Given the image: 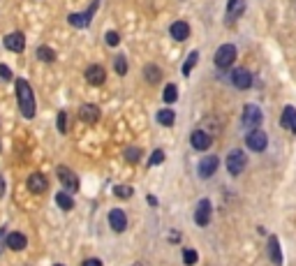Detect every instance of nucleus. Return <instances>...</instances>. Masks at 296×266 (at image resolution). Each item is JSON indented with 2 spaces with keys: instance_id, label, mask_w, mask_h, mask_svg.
I'll return each instance as SVG.
<instances>
[{
  "instance_id": "nucleus-1",
  "label": "nucleus",
  "mask_w": 296,
  "mask_h": 266,
  "mask_svg": "<svg viewBox=\"0 0 296 266\" xmlns=\"http://www.w3.org/2000/svg\"><path fill=\"white\" fill-rule=\"evenodd\" d=\"M17 100L21 114L26 118H33L35 116V95H33V88L26 79H17Z\"/></svg>"
},
{
  "instance_id": "nucleus-2",
  "label": "nucleus",
  "mask_w": 296,
  "mask_h": 266,
  "mask_svg": "<svg viewBox=\"0 0 296 266\" xmlns=\"http://www.w3.org/2000/svg\"><path fill=\"white\" fill-rule=\"evenodd\" d=\"M245 164H248V157H245V153H243L241 148H234V151H229V155H227V171H229L231 176L243 174Z\"/></svg>"
},
{
  "instance_id": "nucleus-3",
  "label": "nucleus",
  "mask_w": 296,
  "mask_h": 266,
  "mask_svg": "<svg viewBox=\"0 0 296 266\" xmlns=\"http://www.w3.org/2000/svg\"><path fill=\"white\" fill-rule=\"evenodd\" d=\"M241 121L248 130H257V127L261 125V121H264V116H261V109L257 104H245V107H243Z\"/></svg>"
},
{
  "instance_id": "nucleus-4",
  "label": "nucleus",
  "mask_w": 296,
  "mask_h": 266,
  "mask_svg": "<svg viewBox=\"0 0 296 266\" xmlns=\"http://www.w3.org/2000/svg\"><path fill=\"white\" fill-rule=\"evenodd\" d=\"M236 61V47L234 44H222V47L215 51V65L220 67V70H227V67H231Z\"/></svg>"
},
{
  "instance_id": "nucleus-5",
  "label": "nucleus",
  "mask_w": 296,
  "mask_h": 266,
  "mask_svg": "<svg viewBox=\"0 0 296 266\" xmlns=\"http://www.w3.org/2000/svg\"><path fill=\"white\" fill-rule=\"evenodd\" d=\"M245 144H248L250 151L261 153L266 148V144H268V137H266V132H261L259 127H257V130H250V132H248V137H245Z\"/></svg>"
},
{
  "instance_id": "nucleus-6",
  "label": "nucleus",
  "mask_w": 296,
  "mask_h": 266,
  "mask_svg": "<svg viewBox=\"0 0 296 266\" xmlns=\"http://www.w3.org/2000/svg\"><path fill=\"white\" fill-rule=\"evenodd\" d=\"M211 215H213V206L208 199H201L194 208V222L199 224V227H206V224L211 222Z\"/></svg>"
},
{
  "instance_id": "nucleus-7",
  "label": "nucleus",
  "mask_w": 296,
  "mask_h": 266,
  "mask_svg": "<svg viewBox=\"0 0 296 266\" xmlns=\"http://www.w3.org/2000/svg\"><path fill=\"white\" fill-rule=\"evenodd\" d=\"M95 10H97V3H93L84 14H70V17H67V24L74 26V28H86V26L91 24V19L95 17Z\"/></svg>"
},
{
  "instance_id": "nucleus-8",
  "label": "nucleus",
  "mask_w": 296,
  "mask_h": 266,
  "mask_svg": "<svg viewBox=\"0 0 296 266\" xmlns=\"http://www.w3.org/2000/svg\"><path fill=\"white\" fill-rule=\"evenodd\" d=\"M231 84H234V88H238V91H248L250 86H252V77H250L248 70L236 67L234 72H231Z\"/></svg>"
},
{
  "instance_id": "nucleus-9",
  "label": "nucleus",
  "mask_w": 296,
  "mask_h": 266,
  "mask_svg": "<svg viewBox=\"0 0 296 266\" xmlns=\"http://www.w3.org/2000/svg\"><path fill=\"white\" fill-rule=\"evenodd\" d=\"M3 44H5V49H7V51H14V54H21V51L26 49V35H24V33H10V35H5Z\"/></svg>"
},
{
  "instance_id": "nucleus-10",
  "label": "nucleus",
  "mask_w": 296,
  "mask_h": 266,
  "mask_svg": "<svg viewBox=\"0 0 296 266\" xmlns=\"http://www.w3.org/2000/svg\"><path fill=\"white\" fill-rule=\"evenodd\" d=\"M49 188V181L47 176L40 174V171H33L31 176H28V190H31L33 194H44Z\"/></svg>"
},
{
  "instance_id": "nucleus-11",
  "label": "nucleus",
  "mask_w": 296,
  "mask_h": 266,
  "mask_svg": "<svg viewBox=\"0 0 296 266\" xmlns=\"http://www.w3.org/2000/svg\"><path fill=\"white\" fill-rule=\"evenodd\" d=\"M56 174H58V181H61L67 190H72V192H77V190H79V178H77V174H74L72 169H67V167H58Z\"/></svg>"
},
{
  "instance_id": "nucleus-12",
  "label": "nucleus",
  "mask_w": 296,
  "mask_h": 266,
  "mask_svg": "<svg viewBox=\"0 0 296 266\" xmlns=\"http://www.w3.org/2000/svg\"><path fill=\"white\" fill-rule=\"evenodd\" d=\"M190 144H192L194 151H208L213 139H211V134L204 132V130H194L192 137H190Z\"/></svg>"
},
{
  "instance_id": "nucleus-13",
  "label": "nucleus",
  "mask_w": 296,
  "mask_h": 266,
  "mask_svg": "<svg viewBox=\"0 0 296 266\" xmlns=\"http://www.w3.org/2000/svg\"><path fill=\"white\" fill-rule=\"evenodd\" d=\"M218 164H220V160L215 155L204 157V160L199 162V167H197V174H199L201 178H211V176L218 171Z\"/></svg>"
},
{
  "instance_id": "nucleus-14",
  "label": "nucleus",
  "mask_w": 296,
  "mask_h": 266,
  "mask_svg": "<svg viewBox=\"0 0 296 266\" xmlns=\"http://www.w3.org/2000/svg\"><path fill=\"white\" fill-rule=\"evenodd\" d=\"M109 227L116 231V234H123V231L127 229V215H125V211H121V208H114V211L109 213Z\"/></svg>"
},
{
  "instance_id": "nucleus-15",
  "label": "nucleus",
  "mask_w": 296,
  "mask_h": 266,
  "mask_svg": "<svg viewBox=\"0 0 296 266\" xmlns=\"http://www.w3.org/2000/svg\"><path fill=\"white\" fill-rule=\"evenodd\" d=\"M86 81L91 86H102L107 81V72H104L102 65H91L86 70Z\"/></svg>"
},
{
  "instance_id": "nucleus-16",
  "label": "nucleus",
  "mask_w": 296,
  "mask_h": 266,
  "mask_svg": "<svg viewBox=\"0 0 296 266\" xmlns=\"http://www.w3.org/2000/svg\"><path fill=\"white\" fill-rule=\"evenodd\" d=\"M100 107H95V104H84L81 109H79V118L84 123H88V125H93V123L100 121Z\"/></svg>"
},
{
  "instance_id": "nucleus-17",
  "label": "nucleus",
  "mask_w": 296,
  "mask_h": 266,
  "mask_svg": "<svg viewBox=\"0 0 296 266\" xmlns=\"http://www.w3.org/2000/svg\"><path fill=\"white\" fill-rule=\"evenodd\" d=\"M268 257L275 266H282V250H280L278 236H268Z\"/></svg>"
},
{
  "instance_id": "nucleus-18",
  "label": "nucleus",
  "mask_w": 296,
  "mask_h": 266,
  "mask_svg": "<svg viewBox=\"0 0 296 266\" xmlns=\"http://www.w3.org/2000/svg\"><path fill=\"white\" fill-rule=\"evenodd\" d=\"M169 33L176 42H185L187 37H190V26H187L185 21H176V24H171Z\"/></svg>"
},
{
  "instance_id": "nucleus-19",
  "label": "nucleus",
  "mask_w": 296,
  "mask_h": 266,
  "mask_svg": "<svg viewBox=\"0 0 296 266\" xmlns=\"http://www.w3.org/2000/svg\"><path fill=\"white\" fill-rule=\"evenodd\" d=\"M280 125L289 132H296V109L294 107H284L282 116H280Z\"/></svg>"
},
{
  "instance_id": "nucleus-20",
  "label": "nucleus",
  "mask_w": 296,
  "mask_h": 266,
  "mask_svg": "<svg viewBox=\"0 0 296 266\" xmlns=\"http://www.w3.org/2000/svg\"><path fill=\"white\" fill-rule=\"evenodd\" d=\"M26 234L21 231H12V234H7V248L10 250H24L26 248Z\"/></svg>"
},
{
  "instance_id": "nucleus-21",
  "label": "nucleus",
  "mask_w": 296,
  "mask_h": 266,
  "mask_svg": "<svg viewBox=\"0 0 296 266\" xmlns=\"http://www.w3.org/2000/svg\"><path fill=\"white\" fill-rule=\"evenodd\" d=\"M197 61H199V51H190V56L185 58V63H183V77H190V72H192V67L197 65Z\"/></svg>"
},
{
  "instance_id": "nucleus-22",
  "label": "nucleus",
  "mask_w": 296,
  "mask_h": 266,
  "mask_svg": "<svg viewBox=\"0 0 296 266\" xmlns=\"http://www.w3.org/2000/svg\"><path fill=\"white\" fill-rule=\"evenodd\" d=\"M56 204L61 206L63 211H72V208H74V199L67 192H58V194H56Z\"/></svg>"
},
{
  "instance_id": "nucleus-23",
  "label": "nucleus",
  "mask_w": 296,
  "mask_h": 266,
  "mask_svg": "<svg viewBox=\"0 0 296 266\" xmlns=\"http://www.w3.org/2000/svg\"><path fill=\"white\" fill-rule=\"evenodd\" d=\"M144 77L148 79L151 84H160V79H162V72H160V67H157V65H146Z\"/></svg>"
},
{
  "instance_id": "nucleus-24",
  "label": "nucleus",
  "mask_w": 296,
  "mask_h": 266,
  "mask_svg": "<svg viewBox=\"0 0 296 266\" xmlns=\"http://www.w3.org/2000/svg\"><path fill=\"white\" fill-rule=\"evenodd\" d=\"M37 58L42 63H54L56 61V51L51 47H40L37 49Z\"/></svg>"
},
{
  "instance_id": "nucleus-25",
  "label": "nucleus",
  "mask_w": 296,
  "mask_h": 266,
  "mask_svg": "<svg viewBox=\"0 0 296 266\" xmlns=\"http://www.w3.org/2000/svg\"><path fill=\"white\" fill-rule=\"evenodd\" d=\"M174 121H176V116L171 109L157 111V123H160V125H174Z\"/></svg>"
},
{
  "instance_id": "nucleus-26",
  "label": "nucleus",
  "mask_w": 296,
  "mask_h": 266,
  "mask_svg": "<svg viewBox=\"0 0 296 266\" xmlns=\"http://www.w3.org/2000/svg\"><path fill=\"white\" fill-rule=\"evenodd\" d=\"M114 194L118 197V199H130V197L134 194V188H132V185H116Z\"/></svg>"
},
{
  "instance_id": "nucleus-27",
  "label": "nucleus",
  "mask_w": 296,
  "mask_h": 266,
  "mask_svg": "<svg viewBox=\"0 0 296 266\" xmlns=\"http://www.w3.org/2000/svg\"><path fill=\"white\" fill-rule=\"evenodd\" d=\"M162 100L167 104H174L176 100H178V91H176V86L174 84H169L167 88H164V93H162Z\"/></svg>"
},
{
  "instance_id": "nucleus-28",
  "label": "nucleus",
  "mask_w": 296,
  "mask_h": 266,
  "mask_svg": "<svg viewBox=\"0 0 296 266\" xmlns=\"http://www.w3.org/2000/svg\"><path fill=\"white\" fill-rule=\"evenodd\" d=\"M123 155H125L127 162H139V160H141V148H137V146H130V148H127Z\"/></svg>"
},
{
  "instance_id": "nucleus-29",
  "label": "nucleus",
  "mask_w": 296,
  "mask_h": 266,
  "mask_svg": "<svg viewBox=\"0 0 296 266\" xmlns=\"http://www.w3.org/2000/svg\"><path fill=\"white\" fill-rule=\"evenodd\" d=\"M162 162H164V153L160 151V148L153 151V155L148 157V164H151V167H157V164H162Z\"/></svg>"
},
{
  "instance_id": "nucleus-30",
  "label": "nucleus",
  "mask_w": 296,
  "mask_h": 266,
  "mask_svg": "<svg viewBox=\"0 0 296 266\" xmlns=\"http://www.w3.org/2000/svg\"><path fill=\"white\" fill-rule=\"evenodd\" d=\"M114 67H116V72L121 74V77H123V74H127V61H125V56H118Z\"/></svg>"
},
{
  "instance_id": "nucleus-31",
  "label": "nucleus",
  "mask_w": 296,
  "mask_h": 266,
  "mask_svg": "<svg viewBox=\"0 0 296 266\" xmlns=\"http://www.w3.org/2000/svg\"><path fill=\"white\" fill-rule=\"evenodd\" d=\"M183 261H185L187 266L197 264V250H185V252H183Z\"/></svg>"
},
{
  "instance_id": "nucleus-32",
  "label": "nucleus",
  "mask_w": 296,
  "mask_h": 266,
  "mask_svg": "<svg viewBox=\"0 0 296 266\" xmlns=\"http://www.w3.org/2000/svg\"><path fill=\"white\" fill-rule=\"evenodd\" d=\"M58 130H61L63 134L67 132V114L65 111H58Z\"/></svg>"
},
{
  "instance_id": "nucleus-33",
  "label": "nucleus",
  "mask_w": 296,
  "mask_h": 266,
  "mask_svg": "<svg viewBox=\"0 0 296 266\" xmlns=\"http://www.w3.org/2000/svg\"><path fill=\"white\" fill-rule=\"evenodd\" d=\"M104 40H107V44H109V47H116V44L121 42V37H118V33H116V31H109Z\"/></svg>"
},
{
  "instance_id": "nucleus-34",
  "label": "nucleus",
  "mask_w": 296,
  "mask_h": 266,
  "mask_svg": "<svg viewBox=\"0 0 296 266\" xmlns=\"http://www.w3.org/2000/svg\"><path fill=\"white\" fill-rule=\"evenodd\" d=\"M12 79V70L7 65H0V81H10Z\"/></svg>"
},
{
  "instance_id": "nucleus-35",
  "label": "nucleus",
  "mask_w": 296,
  "mask_h": 266,
  "mask_svg": "<svg viewBox=\"0 0 296 266\" xmlns=\"http://www.w3.org/2000/svg\"><path fill=\"white\" fill-rule=\"evenodd\" d=\"M5 243H7V231H5V229H0V254H3V248H5Z\"/></svg>"
},
{
  "instance_id": "nucleus-36",
  "label": "nucleus",
  "mask_w": 296,
  "mask_h": 266,
  "mask_svg": "<svg viewBox=\"0 0 296 266\" xmlns=\"http://www.w3.org/2000/svg\"><path fill=\"white\" fill-rule=\"evenodd\" d=\"M81 266H102V261H100V259H86Z\"/></svg>"
},
{
  "instance_id": "nucleus-37",
  "label": "nucleus",
  "mask_w": 296,
  "mask_h": 266,
  "mask_svg": "<svg viewBox=\"0 0 296 266\" xmlns=\"http://www.w3.org/2000/svg\"><path fill=\"white\" fill-rule=\"evenodd\" d=\"M3 194H5V178L0 176V197H3Z\"/></svg>"
},
{
  "instance_id": "nucleus-38",
  "label": "nucleus",
  "mask_w": 296,
  "mask_h": 266,
  "mask_svg": "<svg viewBox=\"0 0 296 266\" xmlns=\"http://www.w3.org/2000/svg\"><path fill=\"white\" fill-rule=\"evenodd\" d=\"M236 3H238V0H229V3H227V12H231V10H234Z\"/></svg>"
},
{
  "instance_id": "nucleus-39",
  "label": "nucleus",
  "mask_w": 296,
  "mask_h": 266,
  "mask_svg": "<svg viewBox=\"0 0 296 266\" xmlns=\"http://www.w3.org/2000/svg\"><path fill=\"white\" fill-rule=\"evenodd\" d=\"M146 199H148V204H151V206H157V199H155V197H153V194H148Z\"/></svg>"
},
{
  "instance_id": "nucleus-40",
  "label": "nucleus",
  "mask_w": 296,
  "mask_h": 266,
  "mask_svg": "<svg viewBox=\"0 0 296 266\" xmlns=\"http://www.w3.org/2000/svg\"><path fill=\"white\" fill-rule=\"evenodd\" d=\"M56 266H63V264H56Z\"/></svg>"
},
{
  "instance_id": "nucleus-41",
  "label": "nucleus",
  "mask_w": 296,
  "mask_h": 266,
  "mask_svg": "<svg viewBox=\"0 0 296 266\" xmlns=\"http://www.w3.org/2000/svg\"><path fill=\"white\" fill-rule=\"evenodd\" d=\"M0 148H3V144H0Z\"/></svg>"
},
{
  "instance_id": "nucleus-42",
  "label": "nucleus",
  "mask_w": 296,
  "mask_h": 266,
  "mask_svg": "<svg viewBox=\"0 0 296 266\" xmlns=\"http://www.w3.org/2000/svg\"><path fill=\"white\" fill-rule=\"evenodd\" d=\"M137 266H141V264H137Z\"/></svg>"
}]
</instances>
